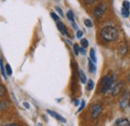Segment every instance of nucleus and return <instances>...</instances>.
<instances>
[{
  "instance_id": "f257e3e1",
  "label": "nucleus",
  "mask_w": 130,
  "mask_h": 126,
  "mask_svg": "<svg viewBox=\"0 0 130 126\" xmlns=\"http://www.w3.org/2000/svg\"><path fill=\"white\" fill-rule=\"evenodd\" d=\"M100 36L104 41H115L117 40L118 36H119V31L115 26H104L101 30H100Z\"/></svg>"
},
{
  "instance_id": "f03ea898",
  "label": "nucleus",
  "mask_w": 130,
  "mask_h": 126,
  "mask_svg": "<svg viewBox=\"0 0 130 126\" xmlns=\"http://www.w3.org/2000/svg\"><path fill=\"white\" fill-rule=\"evenodd\" d=\"M101 92L103 94H106L108 91L112 89L114 85V77L111 75H106L101 79Z\"/></svg>"
},
{
  "instance_id": "7ed1b4c3",
  "label": "nucleus",
  "mask_w": 130,
  "mask_h": 126,
  "mask_svg": "<svg viewBox=\"0 0 130 126\" xmlns=\"http://www.w3.org/2000/svg\"><path fill=\"white\" fill-rule=\"evenodd\" d=\"M106 9H107V5H106V3H105V2H101V3L98 4L97 6H96V8L94 9L93 14H94V16H95L96 18H100L101 16L105 13Z\"/></svg>"
},
{
  "instance_id": "20e7f679",
  "label": "nucleus",
  "mask_w": 130,
  "mask_h": 126,
  "mask_svg": "<svg viewBox=\"0 0 130 126\" xmlns=\"http://www.w3.org/2000/svg\"><path fill=\"white\" fill-rule=\"evenodd\" d=\"M102 112V106L100 104H94L91 107V117L93 119H96Z\"/></svg>"
},
{
  "instance_id": "39448f33",
  "label": "nucleus",
  "mask_w": 130,
  "mask_h": 126,
  "mask_svg": "<svg viewBox=\"0 0 130 126\" xmlns=\"http://www.w3.org/2000/svg\"><path fill=\"white\" fill-rule=\"evenodd\" d=\"M122 87H123V83L122 82H118L117 84H114L112 89H111V94H112V96H116V95L119 94L120 91H121V89H122Z\"/></svg>"
},
{
  "instance_id": "423d86ee",
  "label": "nucleus",
  "mask_w": 130,
  "mask_h": 126,
  "mask_svg": "<svg viewBox=\"0 0 130 126\" xmlns=\"http://www.w3.org/2000/svg\"><path fill=\"white\" fill-rule=\"evenodd\" d=\"M47 113H48L50 116L54 117L56 120H58V121H60V122H62V123H65V122H66V119H65L64 117H62L60 114H58V113L55 112V111H52V110L47 109Z\"/></svg>"
},
{
  "instance_id": "0eeeda50",
  "label": "nucleus",
  "mask_w": 130,
  "mask_h": 126,
  "mask_svg": "<svg viewBox=\"0 0 130 126\" xmlns=\"http://www.w3.org/2000/svg\"><path fill=\"white\" fill-rule=\"evenodd\" d=\"M57 28H58V30H59V31L61 32V34H62V35H64V36H68L67 28H66V26H65L62 22H60V21H58V22H57Z\"/></svg>"
},
{
  "instance_id": "6e6552de",
  "label": "nucleus",
  "mask_w": 130,
  "mask_h": 126,
  "mask_svg": "<svg viewBox=\"0 0 130 126\" xmlns=\"http://www.w3.org/2000/svg\"><path fill=\"white\" fill-rule=\"evenodd\" d=\"M127 104H129V97L125 93L123 95V97L121 98V100H120V107L122 109H124V108L127 107Z\"/></svg>"
},
{
  "instance_id": "1a4fd4ad",
  "label": "nucleus",
  "mask_w": 130,
  "mask_h": 126,
  "mask_svg": "<svg viewBox=\"0 0 130 126\" xmlns=\"http://www.w3.org/2000/svg\"><path fill=\"white\" fill-rule=\"evenodd\" d=\"M114 124L118 126H129L130 122L127 118H120V119H117Z\"/></svg>"
},
{
  "instance_id": "9d476101",
  "label": "nucleus",
  "mask_w": 130,
  "mask_h": 126,
  "mask_svg": "<svg viewBox=\"0 0 130 126\" xmlns=\"http://www.w3.org/2000/svg\"><path fill=\"white\" fill-rule=\"evenodd\" d=\"M118 51H119V53H120V54L125 55V54L128 52V46H127V44H126L125 42H122V43L119 45Z\"/></svg>"
},
{
  "instance_id": "9b49d317",
  "label": "nucleus",
  "mask_w": 130,
  "mask_h": 126,
  "mask_svg": "<svg viewBox=\"0 0 130 126\" xmlns=\"http://www.w3.org/2000/svg\"><path fill=\"white\" fill-rule=\"evenodd\" d=\"M79 78H80L81 83H83V84L87 83V78H86V75H85V73H84V71H83L82 69H79Z\"/></svg>"
},
{
  "instance_id": "f8f14e48",
  "label": "nucleus",
  "mask_w": 130,
  "mask_h": 126,
  "mask_svg": "<svg viewBox=\"0 0 130 126\" xmlns=\"http://www.w3.org/2000/svg\"><path fill=\"white\" fill-rule=\"evenodd\" d=\"M88 65H89V71H90L91 73H94V72L96 71V66H95V63L93 62L90 58H89V60H88Z\"/></svg>"
},
{
  "instance_id": "ddd939ff",
  "label": "nucleus",
  "mask_w": 130,
  "mask_h": 126,
  "mask_svg": "<svg viewBox=\"0 0 130 126\" xmlns=\"http://www.w3.org/2000/svg\"><path fill=\"white\" fill-rule=\"evenodd\" d=\"M0 63H1V74H2L3 78H4L5 80H6V79H7V75H6V74H7V72L5 71L6 67L4 66V63H3V60H2V59L0 60Z\"/></svg>"
},
{
  "instance_id": "4468645a",
  "label": "nucleus",
  "mask_w": 130,
  "mask_h": 126,
  "mask_svg": "<svg viewBox=\"0 0 130 126\" xmlns=\"http://www.w3.org/2000/svg\"><path fill=\"white\" fill-rule=\"evenodd\" d=\"M93 87H94V82H93V80H88L87 83H86V89H87L88 91H91V90H93Z\"/></svg>"
},
{
  "instance_id": "2eb2a0df",
  "label": "nucleus",
  "mask_w": 130,
  "mask_h": 126,
  "mask_svg": "<svg viewBox=\"0 0 130 126\" xmlns=\"http://www.w3.org/2000/svg\"><path fill=\"white\" fill-rule=\"evenodd\" d=\"M90 59L94 63L97 62V58H96V54H95V49H93V48L90 50Z\"/></svg>"
},
{
  "instance_id": "dca6fc26",
  "label": "nucleus",
  "mask_w": 130,
  "mask_h": 126,
  "mask_svg": "<svg viewBox=\"0 0 130 126\" xmlns=\"http://www.w3.org/2000/svg\"><path fill=\"white\" fill-rule=\"evenodd\" d=\"M121 14H122V16H123V17H125V18L129 17V16H130L129 9H126V8L122 7V9H121Z\"/></svg>"
},
{
  "instance_id": "f3484780",
  "label": "nucleus",
  "mask_w": 130,
  "mask_h": 126,
  "mask_svg": "<svg viewBox=\"0 0 130 126\" xmlns=\"http://www.w3.org/2000/svg\"><path fill=\"white\" fill-rule=\"evenodd\" d=\"M67 18L71 22H74V14H73V12L71 10H68V12H67Z\"/></svg>"
},
{
  "instance_id": "a211bd4d",
  "label": "nucleus",
  "mask_w": 130,
  "mask_h": 126,
  "mask_svg": "<svg viewBox=\"0 0 130 126\" xmlns=\"http://www.w3.org/2000/svg\"><path fill=\"white\" fill-rule=\"evenodd\" d=\"M84 24H85V26H87L88 28L92 27V21H91L90 19H85V20H84Z\"/></svg>"
},
{
  "instance_id": "6ab92c4d",
  "label": "nucleus",
  "mask_w": 130,
  "mask_h": 126,
  "mask_svg": "<svg viewBox=\"0 0 130 126\" xmlns=\"http://www.w3.org/2000/svg\"><path fill=\"white\" fill-rule=\"evenodd\" d=\"M73 49H74L75 55H78V54L80 53V48H79V46H78L77 44H74V45H73Z\"/></svg>"
},
{
  "instance_id": "aec40b11",
  "label": "nucleus",
  "mask_w": 130,
  "mask_h": 126,
  "mask_svg": "<svg viewBox=\"0 0 130 126\" xmlns=\"http://www.w3.org/2000/svg\"><path fill=\"white\" fill-rule=\"evenodd\" d=\"M50 16L53 18V20H54V21H56V22H58V21H59V16L57 15L56 13H54V12H51V13H50Z\"/></svg>"
},
{
  "instance_id": "412c9836",
  "label": "nucleus",
  "mask_w": 130,
  "mask_h": 126,
  "mask_svg": "<svg viewBox=\"0 0 130 126\" xmlns=\"http://www.w3.org/2000/svg\"><path fill=\"white\" fill-rule=\"evenodd\" d=\"M122 7L126 8V9H130V3H129V1H127V0H124V1H123V3H122Z\"/></svg>"
},
{
  "instance_id": "4be33fe9",
  "label": "nucleus",
  "mask_w": 130,
  "mask_h": 126,
  "mask_svg": "<svg viewBox=\"0 0 130 126\" xmlns=\"http://www.w3.org/2000/svg\"><path fill=\"white\" fill-rule=\"evenodd\" d=\"M6 72H7V75H11L12 74V69H11V66L9 64H6Z\"/></svg>"
},
{
  "instance_id": "5701e85b",
  "label": "nucleus",
  "mask_w": 130,
  "mask_h": 126,
  "mask_svg": "<svg viewBox=\"0 0 130 126\" xmlns=\"http://www.w3.org/2000/svg\"><path fill=\"white\" fill-rule=\"evenodd\" d=\"M80 43H81V45L83 46V47H88V41L86 40V39H81V41H80Z\"/></svg>"
},
{
  "instance_id": "b1692460",
  "label": "nucleus",
  "mask_w": 130,
  "mask_h": 126,
  "mask_svg": "<svg viewBox=\"0 0 130 126\" xmlns=\"http://www.w3.org/2000/svg\"><path fill=\"white\" fill-rule=\"evenodd\" d=\"M55 10L58 12V14L61 16V17H63V11H62V9H61L59 6H56V7H55Z\"/></svg>"
},
{
  "instance_id": "393cba45",
  "label": "nucleus",
  "mask_w": 130,
  "mask_h": 126,
  "mask_svg": "<svg viewBox=\"0 0 130 126\" xmlns=\"http://www.w3.org/2000/svg\"><path fill=\"white\" fill-rule=\"evenodd\" d=\"M85 107V100H82L81 101V104H80V107L78 108V112H80V111H82V109Z\"/></svg>"
},
{
  "instance_id": "a878e982",
  "label": "nucleus",
  "mask_w": 130,
  "mask_h": 126,
  "mask_svg": "<svg viewBox=\"0 0 130 126\" xmlns=\"http://www.w3.org/2000/svg\"><path fill=\"white\" fill-rule=\"evenodd\" d=\"M82 35H83V32L81 30H77V34H76V37L77 38H81Z\"/></svg>"
},
{
  "instance_id": "bb28decb",
  "label": "nucleus",
  "mask_w": 130,
  "mask_h": 126,
  "mask_svg": "<svg viewBox=\"0 0 130 126\" xmlns=\"http://www.w3.org/2000/svg\"><path fill=\"white\" fill-rule=\"evenodd\" d=\"M23 106L26 108V109H30V104L28 102H23Z\"/></svg>"
},
{
  "instance_id": "cd10ccee",
  "label": "nucleus",
  "mask_w": 130,
  "mask_h": 126,
  "mask_svg": "<svg viewBox=\"0 0 130 126\" xmlns=\"http://www.w3.org/2000/svg\"><path fill=\"white\" fill-rule=\"evenodd\" d=\"M0 89H1V91H0V95H1V96H3V95H4V86H3L2 84L0 85Z\"/></svg>"
},
{
  "instance_id": "c85d7f7f",
  "label": "nucleus",
  "mask_w": 130,
  "mask_h": 126,
  "mask_svg": "<svg viewBox=\"0 0 130 126\" xmlns=\"http://www.w3.org/2000/svg\"><path fill=\"white\" fill-rule=\"evenodd\" d=\"M80 53H81V54H83V55H85V53H86L85 47H83V46H82V47L80 48Z\"/></svg>"
},
{
  "instance_id": "c756f323",
  "label": "nucleus",
  "mask_w": 130,
  "mask_h": 126,
  "mask_svg": "<svg viewBox=\"0 0 130 126\" xmlns=\"http://www.w3.org/2000/svg\"><path fill=\"white\" fill-rule=\"evenodd\" d=\"M74 104H75L76 106H78V104H79V101H78L77 99H75V100H74Z\"/></svg>"
},
{
  "instance_id": "7c9ffc66",
  "label": "nucleus",
  "mask_w": 130,
  "mask_h": 126,
  "mask_svg": "<svg viewBox=\"0 0 130 126\" xmlns=\"http://www.w3.org/2000/svg\"><path fill=\"white\" fill-rule=\"evenodd\" d=\"M128 81H129V83H130V72H129V74H128Z\"/></svg>"
},
{
  "instance_id": "2f4dec72",
  "label": "nucleus",
  "mask_w": 130,
  "mask_h": 126,
  "mask_svg": "<svg viewBox=\"0 0 130 126\" xmlns=\"http://www.w3.org/2000/svg\"><path fill=\"white\" fill-rule=\"evenodd\" d=\"M129 106H130V94H129Z\"/></svg>"
}]
</instances>
